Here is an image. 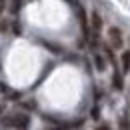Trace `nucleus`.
<instances>
[{
	"label": "nucleus",
	"instance_id": "1",
	"mask_svg": "<svg viewBox=\"0 0 130 130\" xmlns=\"http://www.w3.org/2000/svg\"><path fill=\"white\" fill-rule=\"evenodd\" d=\"M0 124L4 128H26L30 124V118L26 114H12V116H6L0 120Z\"/></svg>",
	"mask_w": 130,
	"mask_h": 130
},
{
	"label": "nucleus",
	"instance_id": "2",
	"mask_svg": "<svg viewBox=\"0 0 130 130\" xmlns=\"http://www.w3.org/2000/svg\"><path fill=\"white\" fill-rule=\"evenodd\" d=\"M108 36H110V40H112L114 48H120V46H122V34H120L118 28H110V30H108Z\"/></svg>",
	"mask_w": 130,
	"mask_h": 130
},
{
	"label": "nucleus",
	"instance_id": "3",
	"mask_svg": "<svg viewBox=\"0 0 130 130\" xmlns=\"http://www.w3.org/2000/svg\"><path fill=\"white\" fill-rule=\"evenodd\" d=\"M130 70V52H122V72H128Z\"/></svg>",
	"mask_w": 130,
	"mask_h": 130
},
{
	"label": "nucleus",
	"instance_id": "4",
	"mask_svg": "<svg viewBox=\"0 0 130 130\" xmlns=\"http://www.w3.org/2000/svg\"><path fill=\"white\" fill-rule=\"evenodd\" d=\"M92 26H94L96 30H98V28H102V18L98 16L96 12H92Z\"/></svg>",
	"mask_w": 130,
	"mask_h": 130
},
{
	"label": "nucleus",
	"instance_id": "5",
	"mask_svg": "<svg viewBox=\"0 0 130 130\" xmlns=\"http://www.w3.org/2000/svg\"><path fill=\"white\" fill-rule=\"evenodd\" d=\"M94 60H96V68H98V70H104V60H102V56H100V54L94 56Z\"/></svg>",
	"mask_w": 130,
	"mask_h": 130
},
{
	"label": "nucleus",
	"instance_id": "6",
	"mask_svg": "<svg viewBox=\"0 0 130 130\" xmlns=\"http://www.w3.org/2000/svg\"><path fill=\"white\" fill-rule=\"evenodd\" d=\"M114 86L116 88H122V80H120V74L118 72H114Z\"/></svg>",
	"mask_w": 130,
	"mask_h": 130
},
{
	"label": "nucleus",
	"instance_id": "7",
	"mask_svg": "<svg viewBox=\"0 0 130 130\" xmlns=\"http://www.w3.org/2000/svg\"><path fill=\"white\" fill-rule=\"evenodd\" d=\"M20 10V0H12V12H18Z\"/></svg>",
	"mask_w": 130,
	"mask_h": 130
},
{
	"label": "nucleus",
	"instance_id": "8",
	"mask_svg": "<svg viewBox=\"0 0 130 130\" xmlns=\"http://www.w3.org/2000/svg\"><path fill=\"white\" fill-rule=\"evenodd\" d=\"M0 92H8V86H6V84H2V82H0Z\"/></svg>",
	"mask_w": 130,
	"mask_h": 130
},
{
	"label": "nucleus",
	"instance_id": "9",
	"mask_svg": "<svg viewBox=\"0 0 130 130\" xmlns=\"http://www.w3.org/2000/svg\"><path fill=\"white\" fill-rule=\"evenodd\" d=\"M68 4H72V6H78V0H66Z\"/></svg>",
	"mask_w": 130,
	"mask_h": 130
},
{
	"label": "nucleus",
	"instance_id": "10",
	"mask_svg": "<svg viewBox=\"0 0 130 130\" xmlns=\"http://www.w3.org/2000/svg\"><path fill=\"white\" fill-rule=\"evenodd\" d=\"M96 130H110L108 126H100V128H96Z\"/></svg>",
	"mask_w": 130,
	"mask_h": 130
},
{
	"label": "nucleus",
	"instance_id": "11",
	"mask_svg": "<svg viewBox=\"0 0 130 130\" xmlns=\"http://www.w3.org/2000/svg\"><path fill=\"white\" fill-rule=\"evenodd\" d=\"M0 114H2V106H0Z\"/></svg>",
	"mask_w": 130,
	"mask_h": 130
}]
</instances>
